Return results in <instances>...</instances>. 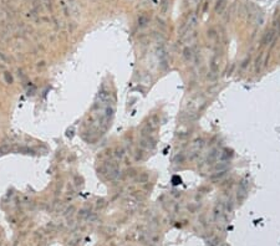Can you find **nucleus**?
<instances>
[{"instance_id":"obj_1","label":"nucleus","mask_w":280,"mask_h":246,"mask_svg":"<svg viewBox=\"0 0 280 246\" xmlns=\"http://www.w3.org/2000/svg\"><path fill=\"white\" fill-rule=\"evenodd\" d=\"M154 145H156V142H154V139H153L152 137H150V136L142 137V139H141V147H142V148L153 149Z\"/></svg>"},{"instance_id":"obj_2","label":"nucleus","mask_w":280,"mask_h":246,"mask_svg":"<svg viewBox=\"0 0 280 246\" xmlns=\"http://www.w3.org/2000/svg\"><path fill=\"white\" fill-rule=\"evenodd\" d=\"M274 30H269L265 32V35L264 37L261 39V45L264 46V45H268V44H271L273 42V40H274Z\"/></svg>"},{"instance_id":"obj_3","label":"nucleus","mask_w":280,"mask_h":246,"mask_svg":"<svg viewBox=\"0 0 280 246\" xmlns=\"http://www.w3.org/2000/svg\"><path fill=\"white\" fill-rule=\"evenodd\" d=\"M233 157V153L232 151H229V149H224L223 152H220L219 155H218V159L220 162H228L230 158Z\"/></svg>"},{"instance_id":"obj_4","label":"nucleus","mask_w":280,"mask_h":246,"mask_svg":"<svg viewBox=\"0 0 280 246\" xmlns=\"http://www.w3.org/2000/svg\"><path fill=\"white\" fill-rule=\"evenodd\" d=\"M193 56H194V54H193V50H192L191 47H186L184 50H183V59L186 61H192L193 60Z\"/></svg>"},{"instance_id":"obj_5","label":"nucleus","mask_w":280,"mask_h":246,"mask_svg":"<svg viewBox=\"0 0 280 246\" xmlns=\"http://www.w3.org/2000/svg\"><path fill=\"white\" fill-rule=\"evenodd\" d=\"M225 3H227V0H218L217 1V5H216V13L217 14H220L222 11H223V9L225 7Z\"/></svg>"},{"instance_id":"obj_6","label":"nucleus","mask_w":280,"mask_h":246,"mask_svg":"<svg viewBox=\"0 0 280 246\" xmlns=\"http://www.w3.org/2000/svg\"><path fill=\"white\" fill-rule=\"evenodd\" d=\"M218 155H219V153H218V151H212V153L209 154V157H208V162L209 163H213L214 160H217L218 159Z\"/></svg>"},{"instance_id":"obj_7","label":"nucleus","mask_w":280,"mask_h":246,"mask_svg":"<svg viewBox=\"0 0 280 246\" xmlns=\"http://www.w3.org/2000/svg\"><path fill=\"white\" fill-rule=\"evenodd\" d=\"M261 59H263V54H260L258 57H257V60H255V72H259L260 71V65H261Z\"/></svg>"},{"instance_id":"obj_8","label":"nucleus","mask_w":280,"mask_h":246,"mask_svg":"<svg viewBox=\"0 0 280 246\" xmlns=\"http://www.w3.org/2000/svg\"><path fill=\"white\" fill-rule=\"evenodd\" d=\"M210 71L214 72V73H217L218 72V66H217V60H216V57H213L212 61H210Z\"/></svg>"},{"instance_id":"obj_9","label":"nucleus","mask_w":280,"mask_h":246,"mask_svg":"<svg viewBox=\"0 0 280 246\" xmlns=\"http://www.w3.org/2000/svg\"><path fill=\"white\" fill-rule=\"evenodd\" d=\"M207 36H208L210 40L217 39V31L214 30V29H210V30H208V32H207Z\"/></svg>"},{"instance_id":"obj_10","label":"nucleus","mask_w":280,"mask_h":246,"mask_svg":"<svg viewBox=\"0 0 280 246\" xmlns=\"http://www.w3.org/2000/svg\"><path fill=\"white\" fill-rule=\"evenodd\" d=\"M174 160L178 163H183L184 162V155L183 154H178V155H176V158H174Z\"/></svg>"},{"instance_id":"obj_11","label":"nucleus","mask_w":280,"mask_h":246,"mask_svg":"<svg viewBox=\"0 0 280 246\" xmlns=\"http://www.w3.org/2000/svg\"><path fill=\"white\" fill-rule=\"evenodd\" d=\"M167 0H163L162 1V13H166L167 11Z\"/></svg>"},{"instance_id":"obj_12","label":"nucleus","mask_w":280,"mask_h":246,"mask_svg":"<svg viewBox=\"0 0 280 246\" xmlns=\"http://www.w3.org/2000/svg\"><path fill=\"white\" fill-rule=\"evenodd\" d=\"M248 62H249V59H245V60L243 61V63H242V69H245L246 65H248Z\"/></svg>"}]
</instances>
